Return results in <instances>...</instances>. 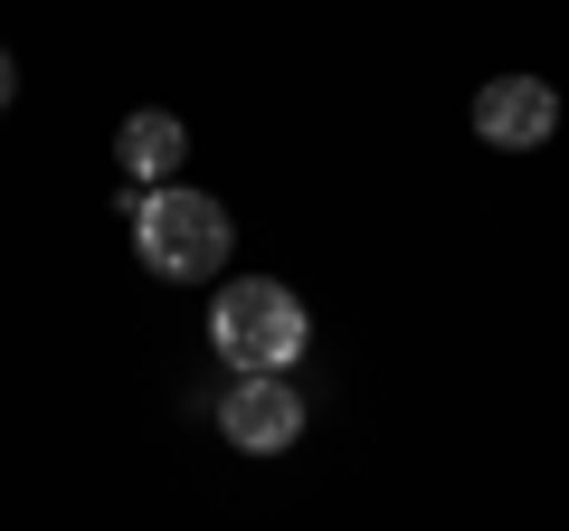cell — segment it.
<instances>
[{"label":"cell","mask_w":569,"mask_h":531,"mask_svg":"<svg viewBox=\"0 0 569 531\" xmlns=\"http://www.w3.org/2000/svg\"><path fill=\"white\" fill-rule=\"evenodd\" d=\"M123 219H133V257L152 266V275H171V285H200V275H219L228 266V209L209 200V190H181V181H162V190H123Z\"/></svg>","instance_id":"obj_1"},{"label":"cell","mask_w":569,"mask_h":531,"mask_svg":"<svg viewBox=\"0 0 569 531\" xmlns=\"http://www.w3.org/2000/svg\"><path fill=\"white\" fill-rule=\"evenodd\" d=\"M550 123H560V96L541 77H485V96H475V133L493 152H541Z\"/></svg>","instance_id":"obj_4"},{"label":"cell","mask_w":569,"mask_h":531,"mask_svg":"<svg viewBox=\"0 0 569 531\" xmlns=\"http://www.w3.org/2000/svg\"><path fill=\"white\" fill-rule=\"evenodd\" d=\"M219 437L238 455H284L295 437H305V399H295L284 380H238L219 399Z\"/></svg>","instance_id":"obj_3"},{"label":"cell","mask_w":569,"mask_h":531,"mask_svg":"<svg viewBox=\"0 0 569 531\" xmlns=\"http://www.w3.org/2000/svg\"><path fill=\"white\" fill-rule=\"evenodd\" d=\"M114 152H123V181H142V190H162L171 171H181V152H190V123L171 114V104H142V114H123Z\"/></svg>","instance_id":"obj_5"},{"label":"cell","mask_w":569,"mask_h":531,"mask_svg":"<svg viewBox=\"0 0 569 531\" xmlns=\"http://www.w3.org/2000/svg\"><path fill=\"white\" fill-rule=\"evenodd\" d=\"M10 96H20V67H10V48H0V104H10Z\"/></svg>","instance_id":"obj_6"},{"label":"cell","mask_w":569,"mask_h":531,"mask_svg":"<svg viewBox=\"0 0 569 531\" xmlns=\"http://www.w3.org/2000/svg\"><path fill=\"white\" fill-rule=\"evenodd\" d=\"M209 342H219V361L238 370V380H284V370L305 361L313 323H305V304L284 285L238 275V285H219V304H209Z\"/></svg>","instance_id":"obj_2"}]
</instances>
